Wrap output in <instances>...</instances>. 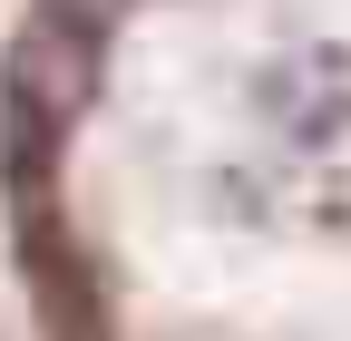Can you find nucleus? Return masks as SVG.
I'll return each instance as SVG.
<instances>
[{"label":"nucleus","mask_w":351,"mask_h":341,"mask_svg":"<svg viewBox=\"0 0 351 341\" xmlns=\"http://www.w3.org/2000/svg\"><path fill=\"white\" fill-rule=\"evenodd\" d=\"M78 10H98V20H117V10H127V0H78Z\"/></svg>","instance_id":"obj_3"},{"label":"nucleus","mask_w":351,"mask_h":341,"mask_svg":"<svg viewBox=\"0 0 351 341\" xmlns=\"http://www.w3.org/2000/svg\"><path fill=\"white\" fill-rule=\"evenodd\" d=\"M98 10H78V0H39V20L20 29L10 49V117L29 127H69L88 98H98Z\"/></svg>","instance_id":"obj_1"},{"label":"nucleus","mask_w":351,"mask_h":341,"mask_svg":"<svg viewBox=\"0 0 351 341\" xmlns=\"http://www.w3.org/2000/svg\"><path fill=\"white\" fill-rule=\"evenodd\" d=\"M341 98H351V59H332V49H283L263 68V117L283 137H332Z\"/></svg>","instance_id":"obj_2"}]
</instances>
